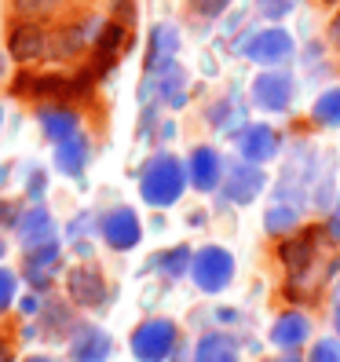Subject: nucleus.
Masks as SVG:
<instances>
[{
    "label": "nucleus",
    "instance_id": "obj_1",
    "mask_svg": "<svg viewBox=\"0 0 340 362\" xmlns=\"http://www.w3.org/2000/svg\"><path fill=\"white\" fill-rule=\"evenodd\" d=\"M92 70H84L81 77H59V74H18L11 84L15 95H33V99H74L92 88Z\"/></svg>",
    "mask_w": 340,
    "mask_h": 362
},
{
    "label": "nucleus",
    "instance_id": "obj_2",
    "mask_svg": "<svg viewBox=\"0 0 340 362\" xmlns=\"http://www.w3.org/2000/svg\"><path fill=\"white\" fill-rule=\"evenodd\" d=\"M183 183H187L183 165L176 158L161 154V158H154L151 165L143 168V183L139 187H143V198L151 205H172L183 194Z\"/></svg>",
    "mask_w": 340,
    "mask_h": 362
},
{
    "label": "nucleus",
    "instance_id": "obj_3",
    "mask_svg": "<svg viewBox=\"0 0 340 362\" xmlns=\"http://www.w3.org/2000/svg\"><path fill=\"white\" fill-rule=\"evenodd\" d=\"M176 344V326L165 318H151L132 333V355L139 362H161Z\"/></svg>",
    "mask_w": 340,
    "mask_h": 362
},
{
    "label": "nucleus",
    "instance_id": "obj_4",
    "mask_svg": "<svg viewBox=\"0 0 340 362\" xmlns=\"http://www.w3.org/2000/svg\"><path fill=\"white\" fill-rule=\"evenodd\" d=\"M62 267V252L55 242H45V245H30L26 252V260H23V271H26V279L33 289H48L55 282V274Z\"/></svg>",
    "mask_w": 340,
    "mask_h": 362
},
{
    "label": "nucleus",
    "instance_id": "obj_5",
    "mask_svg": "<svg viewBox=\"0 0 340 362\" xmlns=\"http://www.w3.org/2000/svg\"><path fill=\"white\" fill-rule=\"evenodd\" d=\"M66 289L74 296V304L81 308H99L106 300V286H102V274L95 267H74L70 279H66Z\"/></svg>",
    "mask_w": 340,
    "mask_h": 362
},
{
    "label": "nucleus",
    "instance_id": "obj_6",
    "mask_svg": "<svg viewBox=\"0 0 340 362\" xmlns=\"http://www.w3.org/2000/svg\"><path fill=\"white\" fill-rule=\"evenodd\" d=\"M110 355V337L99 326H77L70 340V358L74 362H106Z\"/></svg>",
    "mask_w": 340,
    "mask_h": 362
},
{
    "label": "nucleus",
    "instance_id": "obj_7",
    "mask_svg": "<svg viewBox=\"0 0 340 362\" xmlns=\"http://www.w3.org/2000/svg\"><path fill=\"white\" fill-rule=\"evenodd\" d=\"M8 48L18 62H33V59H45L48 55V37L37 23H18L8 37Z\"/></svg>",
    "mask_w": 340,
    "mask_h": 362
},
{
    "label": "nucleus",
    "instance_id": "obj_8",
    "mask_svg": "<svg viewBox=\"0 0 340 362\" xmlns=\"http://www.w3.org/2000/svg\"><path fill=\"white\" fill-rule=\"evenodd\" d=\"M102 238L114 249H132L139 242V220L132 209H114L102 216Z\"/></svg>",
    "mask_w": 340,
    "mask_h": 362
},
{
    "label": "nucleus",
    "instance_id": "obj_9",
    "mask_svg": "<svg viewBox=\"0 0 340 362\" xmlns=\"http://www.w3.org/2000/svg\"><path fill=\"white\" fill-rule=\"evenodd\" d=\"M18 238H23V245H45V242H55V223H52V212L45 205H33L30 212H23L18 216Z\"/></svg>",
    "mask_w": 340,
    "mask_h": 362
},
{
    "label": "nucleus",
    "instance_id": "obj_10",
    "mask_svg": "<svg viewBox=\"0 0 340 362\" xmlns=\"http://www.w3.org/2000/svg\"><path fill=\"white\" fill-rule=\"evenodd\" d=\"M289 37L282 33V30H267V33H252L245 45H242V52L249 55V59H257V62H279V59H286L289 55Z\"/></svg>",
    "mask_w": 340,
    "mask_h": 362
},
{
    "label": "nucleus",
    "instance_id": "obj_11",
    "mask_svg": "<svg viewBox=\"0 0 340 362\" xmlns=\"http://www.w3.org/2000/svg\"><path fill=\"white\" fill-rule=\"evenodd\" d=\"M55 165L62 176H81L84 165H88V139H84L81 132L66 136L55 143Z\"/></svg>",
    "mask_w": 340,
    "mask_h": 362
},
{
    "label": "nucleus",
    "instance_id": "obj_12",
    "mask_svg": "<svg viewBox=\"0 0 340 362\" xmlns=\"http://www.w3.org/2000/svg\"><path fill=\"white\" fill-rule=\"evenodd\" d=\"M227 274H230L227 252H220V249L198 252V260H194V279H198L201 289H220V286L227 282Z\"/></svg>",
    "mask_w": 340,
    "mask_h": 362
},
{
    "label": "nucleus",
    "instance_id": "obj_13",
    "mask_svg": "<svg viewBox=\"0 0 340 362\" xmlns=\"http://www.w3.org/2000/svg\"><path fill=\"white\" fill-rule=\"evenodd\" d=\"M124 40H129V33H124L121 23L102 26V33L95 37V66H92V74H106L114 66V59L124 52Z\"/></svg>",
    "mask_w": 340,
    "mask_h": 362
},
{
    "label": "nucleus",
    "instance_id": "obj_14",
    "mask_svg": "<svg viewBox=\"0 0 340 362\" xmlns=\"http://www.w3.org/2000/svg\"><path fill=\"white\" fill-rule=\"evenodd\" d=\"M293 95V84L286 74H264L257 77V84H252V99H257L260 106H267V110H282V106L289 103Z\"/></svg>",
    "mask_w": 340,
    "mask_h": 362
},
{
    "label": "nucleus",
    "instance_id": "obj_15",
    "mask_svg": "<svg viewBox=\"0 0 340 362\" xmlns=\"http://www.w3.org/2000/svg\"><path fill=\"white\" fill-rule=\"evenodd\" d=\"M176 48H180L176 26H154V33H151V52H146V70H154V74L165 70L168 62H172Z\"/></svg>",
    "mask_w": 340,
    "mask_h": 362
},
{
    "label": "nucleus",
    "instance_id": "obj_16",
    "mask_svg": "<svg viewBox=\"0 0 340 362\" xmlns=\"http://www.w3.org/2000/svg\"><path fill=\"white\" fill-rule=\"evenodd\" d=\"M37 121H40V129H45V136L55 139V143L77 132V114L66 110V106H40Z\"/></svg>",
    "mask_w": 340,
    "mask_h": 362
},
{
    "label": "nucleus",
    "instance_id": "obj_17",
    "mask_svg": "<svg viewBox=\"0 0 340 362\" xmlns=\"http://www.w3.org/2000/svg\"><path fill=\"white\" fill-rule=\"evenodd\" d=\"M81 48H88V26H66L48 40V55L52 59H74Z\"/></svg>",
    "mask_w": 340,
    "mask_h": 362
},
{
    "label": "nucleus",
    "instance_id": "obj_18",
    "mask_svg": "<svg viewBox=\"0 0 340 362\" xmlns=\"http://www.w3.org/2000/svg\"><path fill=\"white\" fill-rule=\"evenodd\" d=\"M190 180H194V187H201V190H209L220 180V158L212 154L209 146H198L194 158H190Z\"/></svg>",
    "mask_w": 340,
    "mask_h": 362
},
{
    "label": "nucleus",
    "instance_id": "obj_19",
    "mask_svg": "<svg viewBox=\"0 0 340 362\" xmlns=\"http://www.w3.org/2000/svg\"><path fill=\"white\" fill-rule=\"evenodd\" d=\"M242 151H245V158H252V161H264V158L274 151L271 129H264V124H252V129L242 136Z\"/></svg>",
    "mask_w": 340,
    "mask_h": 362
},
{
    "label": "nucleus",
    "instance_id": "obj_20",
    "mask_svg": "<svg viewBox=\"0 0 340 362\" xmlns=\"http://www.w3.org/2000/svg\"><path fill=\"white\" fill-rule=\"evenodd\" d=\"M198 362H235V351H230V344H223L220 337H209L198 348Z\"/></svg>",
    "mask_w": 340,
    "mask_h": 362
},
{
    "label": "nucleus",
    "instance_id": "obj_21",
    "mask_svg": "<svg viewBox=\"0 0 340 362\" xmlns=\"http://www.w3.org/2000/svg\"><path fill=\"white\" fill-rule=\"evenodd\" d=\"M315 117L322 124H340V88L326 92L322 99L315 103Z\"/></svg>",
    "mask_w": 340,
    "mask_h": 362
},
{
    "label": "nucleus",
    "instance_id": "obj_22",
    "mask_svg": "<svg viewBox=\"0 0 340 362\" xmlns=\"http://www.w3.org/2000/svg\"><path fill=\"white\" fill-rule=\"evenodd\" d=\"M62 0H15V11L26 15V18H40V15H52Z\"/></svg>",
    "mask_w": 340,
    "mask_h": 362
},
{
    "label": "nucleus",
    "instance_id": "obj_23",
    "mask_svg": "<svg viewBox=\"0 0 340 362\" xmlns=\"http://www.w3.org/2000/svg\"><path fill=\"white\" fill-rule=\"evenodd\" d=\"M257 183H260V176H257V173H245V168H242V173L230 180V194H235V198H249L252 190H257Z\"/></svg>",
    "mask_w": 340,
    "mask_h": 362
},
{
    "label": "nucleus",
    "instance_id": "obj_24",
    "mask_svg": "<svg viewBox=\"0 0 340 362\" xmlns=\"http://www.w3.org/2000/svg\"><path fill=\"white\" fill-rule=\"evenodd\" d=\"M15 286H18V279H15L11 271L0 267V315L11 308V300H15Z\"/></svg>",
    "mask_w": 340,
    "mask_h": 362
},
{
    "label": "nucleus",
    "instance_id": "obj_25",
    "mask_svg": "<svg viewBox=\"0 0 340 362\" xmlns=\"http://www.w3.org/2000/svg\"><path fill=\"white\" fill-rule=\"evenodd\" d=\"M165 274H180L183 267H187V249H172V252H168V257L158 264Z\"/></svg>",
    "mask_w": 340,
    "mask_h": 362
},
{
    "label": "nucleus",
    "instance_id": "obj_26",
    "mask_svg": "<svg viewBox=\"0 0 340 362\" xmlns=\"http://www.w3.org/2000/svg\"><path fill=\"white\" fill-rule=\"evenodd\" d=\"M300 333H304V322H300V318H289V322L279 326L274 337H282V344H296V337H300Z\"/></svg>",
    "mask_w": 340,
    "mask_h": 362
},
{
    "label": "nucleus",
    "instance_id": "obj_27",
    "mask_svg": "<svg viewBox=\"0 0 340 362\" xmlns=\"http://www.w3.org/2000/svg\"><path fill=\"white\" fill-rule=\"evenodd\" d=\"M26 194H30V198H40V194H45V173H40V168H30V176H26Z\"/></svg>",
    "mask_w": 340,
    "mask_h": 362
},
{
    "label": "nucleus",
    "instance_id": "obj_28",
    "mask_svg": "<svg viewBox=\"0 0 340 362\" xmlns=\"http://www.w3.org/2000/svg\"><path fill=\"white\" fill-rule=\"evenodd\" d=\"M18 216H23V212H18L15 202H0V227H15Z\"/></svg>",
    "mask_w": 340,
    "mask_h": 362
},
{
    "label": "nucleus",
    "instance_id": "obj_29",
    "mask_svg": "<svg viewBox=\"0 0 340 362\" xmlns=\"http://www.w3.org/2000/svg\"><path fill=\"white\" fill-rule=\"evenodd\" d=\"M190 4H194V11H201V15H220L230 0H190Z\"/></svg>",
    "mask_w": 340,
    "mask_h": 362
},
{
    "label": "nucleus",
    "instance_id": "obj_30",
    "mask_svg": "<svg viewBox=\"0 0 340 362\" xmlns=\"http://www.w3.org/2000/svg\"><path fill=\"white\" fill-rule=\"evenodd\" d=\"M293 8V0H264V11L271 15V18H279V15H286Z\"/></svg>",
    "mask_w": 340,
    "mask_h": 362
},
{
    "label": "nucleus",
    "instance_id": "obj_31",
    "mask_svg": "<svg viewBox=\"0 0 340 362\" xmlns=\"http://www.w3.org/2000/svg\"><path fill=\"white\" fill-rule=\"evenodd\" d=\"M18 308H23V315H40V296H23Z\"/></svg>",
    "mask_w": 340,
    "mask_h": 362
},
{
    "label": "nucleus",
    "instance_id": "obj_32",
    "mask_svg": "<svg viewBox=\"0 0 340 362\" xmlns=\"http://www.w3.org/2000/svg\"><path fill=\"white\" fill-rule=\"evenodd\" d=\"M0 362H11V344L4 337H0Z\"/></svg>",
    "mask_w": 340,
    "mask_h": 362
},
{
    "label": "nucleus",
    "instance_id": "obj_33",
    "mask_svg": "<svg viewBox=\"0 0 340 362\" xmlns=\"http://www.w3.org/2000/svg\"><path fill=\"white\" fill-rule=\"evenodd\" d=\"M26 362H55V358H48V355H30Z\"/></svg>",
    "mask_w": 340,
    "mask_h": 362
},
{
    "label": "nucleus",
    "instance_id": "obj_34",
    "mask_svg": "<svg viewBox=\"0 0 340 362\" xmlns=\"http://www.w3.org/2000/svg\"><path fill=\"white\" fill-rule=\"evenodd\" d=\"M333 40L340 45V15H336V23H333Z\"/></svg>",
    "mask_w": 340,
    "mask_h": 362
},
{
    "label": "nucleus",
    "instance_id": "obj_35",
    "mask_svg": "<svg viewBox=\"0 0 340 362\" xmlns=\"http://www.w3.org/2000/svg\"><path fill=\"white\" fill-rule=\"evenodd\" d=\"M4 180H8V168H0V187H4Z\"/></svg>",
    "mask_w": 340,
    "mask_h": 362
},
{
    "label": "nucleus",
    "instance_id": "obj_36",
    "mask_svg": "<svg viewBox=\"0 0 340 362\" xmlns=\"http://www.w3.org/2000/svg\"><path fill=\"white\" fill-rule=\"evenodd\" d=\"M0 257H4V242H0Z\"/></svg>",
    "mask_w": 340,
    "mask_h": 362
},
{
    "label": "nucleus",
    "instance_id": "obj_37",
    "mask_svg": "<svg viewBox=\"0 0 340 362\" xmlns=\"http://www.w3.org/2000/svg\"><path fill=\"white\" fill-rule=\"evenodd\" d=\"M0 121H4V110H0Z\"/></svg>",
    "mask_w": 340,
    "mask_h": 362
}]
</instances>
